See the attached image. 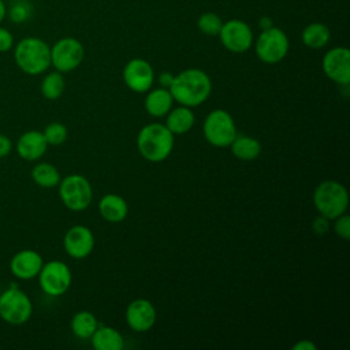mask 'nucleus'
I'll return each instance as SVG.
<instances>
[{
    "instance_id": "obj_11",
    "label": "nucleus",
    "mask_w": 350,
    "mask_h": 350,
    "mask_svg": "<svg viewBox=\"0 0 350 350\" xmlns=\"http://www.w3.org/2000/svg\"><path fill=\"white\" fill-rule=\"evenodd\" d=\"M219 36L224 48L235 53L246 52L253 42L252 29L239 19H231L223 23Z\"/></svg>"
},
{
    "instance_id": "obj_34",
    "label": "nucleus",
    "mask_w": 350,
    "mask_h": 350,
    "mask_svg": "<svg viewBox=\"0 0 350 350\" xmlns=\"http://www.w3.org/2000/svg\"><path fill=\"white\" fill-rule=\"evenodd\" d=\"M316 345L310 340H299L293 346V350H314Z\"/></svg>"
},
{
    "instance_id": "obj_36",
    "label": "nucleus",
    "mask_w": 350,
    "mask_h": 350,
    "mask_svg": "<svg viewBox=\"0 0 350 350\" xmlns=\"http://www.w3.org/2000/svg\"><path fill=\"white\" fill-rule=\"evenodd\" d=\"M272 26V23H271V19L269 18H262L261 21H260V27L264 30V29H268V27H271Z\"/></svg>"
},
{
    "instance_id": "obj_10",
    "label": "nucleus",
    "mask_w": 350,
    "mask_h": 350,
    "mask_svg": "<svg viewBox=\"0 0 350 350\" xmlns=\"http://www.w3.org/2000/svg\"><path fill=\"white\" fill-rule=\"evenodd\" d=\"M83 46L82 44L72 38H60L51 48V64L60 72H68L75 70L83 60Z\"/></svg>"
},
{
    "instance_id": "obj_26",
    "label": "nucleus",
    "mask_w": 350,
    "mask_h": 350,
    "mask_svg": "<svg viewBox=\"0 0 350 350\" xmlns=\"http://www.w3.org/2000/svg\"><path fill=\"white\" fill-rule=\"evenodd\" d=\"M64 86H66V82L62 72L53 71L44 77L41 82V93L48 100H56L63 94Z\"/></svg>"
},
{
    "instance_id": "obj_4",
    "label": "nucleus",
    "mask_w": 350,
    "mask_h": 350,
    "mask_svg": "<svg viewBox=\"0 0 350 350\" xmlns=\"http://www.w3.org/2000/svg\"><path fill=\"white\" fill-rule=\"evenodd\" d=\"M313 204L321 216L328 220L336 219L346 212L349 194L342 183L336 180H324L314 189Z\"/></svg>"
},
{
    "instance_id": "obj_5",
    "label": "nucleus",
    "mask_w": 350,
    "mask_h": 350,
    "mask_svg": "<svg viewBox=\"0 0 350 350\" xmlns=\"http://www.w3.org/2000/svg\"><path fill=\"white\" fill-rule=\"evenodd\" d=\"M33 313V305L25 291L11 284L0 294V317L11 325L25 324Z\"/></svg>"
},
{
    "instance_id": "obj_35",
    "label": "nucleus",
    "mask_w": 350,
    "mask_h": 350,
    "mask_svg": "<svg viewBox=\"0 0 350 350\" xmlns=\"http://www.w3.org/2000/svg\"><path fill=\"white\" fill-rule=\"evenodd\" d=\"M174 75L171 72H161L159 77V82L161 85V88H170V85L172 83Z\"/></svg>"
},
{
    "instance_id": "obj_15",
    "label": "nucleus",
    "mask_w": 350,
    "mask_h": 350,
    "mask_svg": "<svg viewBox=\"0 0 350 350\" xmlns=\"http://www.w3.org/2000/svg\"><path fill=\"white\" fill-rule=\"evenodd\" d=\"M42 264L44 261L38 252L31 249H23L12 256L10 261V271L18 279L30 280L38 276Z\"/></svg>"
},
{
    "instance_id": "obj_6",
    "label": "nucleus",
    "mask_w": 350,
    "mask_h": 350,
    "mask_svg": "<svg viewBox=\"0 0 350 350\" xmlns=\"http://www.w3.org/2000/svg\"><path fill=\"white\" fill-rule=\"evenodd\" d=\"M205 139L217 148L230 146L237 137V127L232 116L224 109H215L208 113L202 126Z\"/></svg>"
},
{
    "instance_id": "obj_30",
    "label": "nucleus",
    "mask_w": 350,
    "mask_h": 350,
    "mask_svg": "<svg viewBox=\"0 0 350 350\" xmlns=\"http://www.w3.org/2000/svg\"><path fill=\"white\" fill-rule=\"evenodd\" d=\"M334 230L336 232V235H339L343 239H349L350 238V216L342 213L340 216H338L335 219V224H334Z\"/></svg>"
},
{
    "instance_id": "obj_27",
    "label": "nucleus",
    "mask_w": 350,
    "mask_h": 350,
    "mask_svg": "<svg viewBox=\"0 0 350 350\" xmlns=\"http://www.w3.org/2000/svg\"><path fill=\"white\" fill-rule=\"evenodd\" d=\"M197 26L201 30V33H204L206 36H219L223 22L219 18V15H216L213 12H205L198 18Z\"/></svg>"
},
{
    "instance_id": "obj_8",
    "label": "nucleus",
    "mask_w": 350,
    "mask_h": 350,
    "mask_svg": "<svg viewBox=\"0 0 350 350\" xmlns=\"http://www.w3.org/2000/svg\"><path fill=\"white\" fill-rule=\"evenodd\" d=\"M288 38L283 30L271 26L264 29L256 41V53L264 63H279L288 52Z\"/></svg>"
},
{
    "instance_id": "obj_12",
    "label": "nucleus",
    "mask_w": 350,
    "mask_h": 350,
    "mask_svg": "<svg viewBox=\"0 0 350 350\" xmlns=\"http://www.w3.org/2000/svg\"><path fill=\"white\" fill-rule=\"evenodd\" d=\"M323 70L325 75L339 85L350 82V51L343 46L329 49L323 57Z\"/></svg>"
},
{
    "instance_id": "obj_14",
    "label": "nucleus",
    "mask_w": 350,
    "mask_h": 350,
    "mask_svg": "<svg viewBox=\"0 0 350 350\" xmlns=\"http://www.w3.org/2000/svg\"><path fill=\"white\" fill-rule=\"evenodd\" d=\"M63 245L70 257L85 258L93 250L94 237L88 227L77 224L67 230Z\"/></svg>"
},
{
    "instance_id": "obj_2",
    "label": "nucleus",
    "mask_w": 350,
    "mask_h": 350,
    "mask_svg": "<svg viewBox=\"0 0 350 350\" xmlns=\"http://www.w3.org/2000/svg\"><path fill=\"white\" fill-rule=\"evenodd\" d=\"M137 148L142 157L157 163L165 160L174 149V134L161 123L142 127L137 137Z\"/></svg>"
},
{
    "instance_id": "obj_32",
    "label": "nucleus",
    "mask_w": 350,
    "mask_h": 350,
    "mask_svg": "<svg viewBox=\"0 0 350 350\" xmlns=\"http://www.w3.org/2000/svg\"><path fill=\"white\" fill-rule=\"evenodd\" d=\"M12 150V141L4 135V134H0V159L8 156Z\"/></svg>"
},
{
    "instance_id": "obj_24",
    "label": "nucleus",
    "mask_w": 350,
    "mask_h": 350,
    "mask_svg": "<svg viewBox=\"0 0 350 350\" xmlns=\"http://www.w3.org/2000/svg\"><path fill=\"white\" fill-rule=\"evenodd\" d=\"M329 29L324 23H310L302 31V42L313 49H319L327 45L329 41Z\"/></svg>"
},
{
    "instance_id": "obj_19",
    "label": "nucleus",
    "mask_w": 350,
    "mask_h": 350,
    "mask_svg": "<svg viewBox=\"0 0 350 350\" xmlns=\"http://www.w3.org/2000/svg\"><path fill=\"white\" fill-rule=\"evenodd\" d=\"M172 103L174 98L170 90L165 88H159L148 93L145 98V109L150 116L161 118L170 112V109L172 108Z\"/></svg>"
},
{
    "instance_id": "obj_20",
    "label": "nucleus",
    "mask_w": 350,
    "mask_h": 350,
    "mask_svg": "<svg viewBox=\"0 0 350 350\" xmlns=\"http://www.w3.org/2000/svg\"><path fill=\"white\" fill-rule=\"evenodd\" d=\"M194 124V113L190 107L180 105L176 108H171L167 116L165 126L174 135H180L187 133Z\"/></svg>"
},
{
    "instance_id": "obj_16",
    "label": "nucleus",
    "mask_w": 350,
    "mask_h": 350,
    "mask_svg": "<svg viewBox=\"0 0 350 350\" xmlns=\"http://www.w3.org/2000/svg\"><path fill=\"white\" fill-rule=\"evenodd\" d=\"M126 321L137 332L149 331L156 323V309L148 299H135L126 309Z\"/></svg>"
},
{
    "instance_id": "obj_37",
    "label": "nucleus",
    "mask_w": 350,
    "mask_h": 350,
    "mask_svg": "<svg viewBox=\"0 0 350 350\" xmlns=\"http://www.w3.org/2000/svg\"><path fill=\"white\" fill-rule=\"evenodd\" d=\"M5 14H7V8H5V4L3 0H0V22L5 18Z\"/></svg>"
},
{
    "instance_id": "obj_33",
    "label": "nucleus",
    "mask_w": 350,
    "mask_h": 350,
    "mask_svg": "<svg viewBox=\"0 0 350 350\" xmlns=\"http://www.w3.org/2000/svg\"><path fill=\"white\" fill-rule=\"evenodd\" d=\"M312 227L316 234H324L328 230V219L324 216H320V217L314 219Z\"/></svg>"
},
{
    "instance_id": "obj_9",
    "label": "nucleus",
    "mask_w": 350,
    "mask_h": 350,
    "mask_svg": "<svg viewBox=\"0 0 350 350\" xmlns=\"http://www.w3.org/2000/svg\"><path fill=\"white\" fill-rule=\"evenodd\" d=\"M71 279L70 268L59 260H52L42 264V268L38 273V283L41 290L51 297L63 295L68 290Z\"/></svg>"
},
{
    "instance_id": "obj_23",
    "label": "nucleus",
    "mask_w": 350,
    "mask_h": 350,
    "mask_svg": "<svg viewBox=\"0 0 350 350\" xmlns=\"http://www.w3.org/2000/svg\"><path fill=\"white\" fill-rule=\"evenodd\" d=\"M31 179L41 187L52 189L59 185L60 172L51 163H38L31 170Z\"/></svg>"
},
{
    "instance_id": "obj_21",
    "label": "nucleus",
    "mask_w": 350,
    "mask_h": 350,
    "mask_svg": "<svg viewBox=\"0 0 350 350\" xmlns=\"http://www.w3.org/2000/svg\"><path fill=\"white\" fill-rule=\"evenodd\" d=\"M92 346L96 350H122L123 336L120 332L112 327H97V329L90 336Z\"/></svg>"
},
{
    "instance_id": "obj_31",
    "label": "nucleus",
    "mask_w": 350,
    "mask_h": 350,
    "mask_svg": "<svg viewBox=\"0 0 350 350\" xmlns=\"http://www.w3.org/2000/svg\"><path fill=\"white\" fill-rule=\"evenodd\" d=\"M14 46V37L12 34L4 29L0 27V52H7Z\"/></svg>"
},
{
    "instance_id": "obj_13",
    "label": "nucleus",
    "mask_w": 350,
    "mask_h": 350,
    "mask_svg": "<svg viewBox=\"0 0 350 350\" xmlns=\"http://www.w3.org/2000/svg\"><path fill=\"white\" fill-rule=\"evenodd\" d=\"M123 79L129 89L135 93H145L150 90L154 72L152 66L144 59H131L123 70Z\"/></svg>"
},
{
    "instance_id": "obj_28",
    "label": "nucleus",
    "mask_w": 350,
    "mask_h": 350,
    "mask_svg": "<svg viewBox=\"0 0 350 350\" xmlns=\"http://www.w3.org/2000/svg\"><path fill=\"white\" fill-rule=\"evenodd\" d=\"M42 134H44L48 145L57 146V145H62L67 139V127L63 123L52 122L45 127Z\"/></svg>"
},
{
    "instance_id": "obj_7",
    "label": "nucleus",
    "mask_w": 350,
    "mask_h": 350,
    "mask_svg": "<svg viewBox=\"0 0 350 350\" xmlns=\"http://www.w3.org/2000/svg\"><path fill=\"white\" fill-rule=\"evenodd\" d=\"M59 196L63 204L71 211L86 209L93 197L90 182L79 174L67 175L59 182Z\"/></svg>"
},
{
    "instance_id": "obj_18",
    "label": "nucleus",
    "mask_w": 350,
    "mask_h": 350,
    "mask_svg": "<svg viewBox=\"0 0 350 350\" xmlns=\"http://www.w3.org/2000/svg\"><path fill=\"white\" fill-rule=\"evenodd\" d=\"M98 211L105 220L111 223H119L126 219L129 208L123 197L109 193L101 197L98 202Z\"/></svg>"
},
{
    "instance_id": "obj_3",
    "label": "nucleus",
    "mask_w": 350,
    "mask_h": 350,
    "mask_svg": "<svg viewBox=\"0 0 350 350\" xmlns=\"http://www.w3.org/2000/svg\"><path fill=\"white\" fill-rule=\"evenodd\" d=\"M14 59L16 66L29 75H38L51 66V48L37 37L22 38L15 49Z\"/></svg>"
},
{
    "instance_id": "obj_1",
    "label": "nucleus",
    "mask_w": 350,
    "mask_h": 350,
    "mask_svg": "<svg viewBox=\"0 0 350 350\" xmlns=\"http://www.w3.org/2000/svg\"><path fill=\"white\" fill-rule=\"evenodd\" d=\"M168 90L175 101L191 108L202 104L209 97L212 82L202 70L187 68L174 75Z\"/></svg>"
},
{
    "instance_id": "obj_29",
    "label": "nucleus",
    "mask_w": 350,
    "mask_h": 350,
    "mask_svg": "<svg viewBox=\"0 0 350 350\" xmlns=\"http://www.w3.org/2000/svg\"><path fill=\"white\" fill-rule=\"evenodd\" d=\"M10 19L14 23H22L25 21H27L31 15V5L29 1L26 0H15L11 4L10 8Z\"/></svg>"
},
{
    "instance_id": "obj_17",
    "label": "nucleus",
    "mask_w": 350,
    "mask_h": 350,
    "mask_svg": "<svg viewBox=\"0 0 350 350\" xmlns=\"http://www.w3.org/2000/svg\"><path fill=\"white\" fill-rule=\"evenodd\" d=\"M46 148H48V144L42 131H37V130L25 131L18 138V142H16L18 154L27 161H34L42 157Z\"/></svg>"
},
{
    "instance_id": "obj_25",
    "label": "nucleus",
    "mask_w": 350,
    "mask_h": 350,
    "mask_svg": "<svg viewBox=\"0 0 350 350\" xmlns=\"http://www.w3.org/2000/svg\"><path fill=\"white\" fill-rule=\"evenodd\" d=\"M97 327H98V323L96 316L88 310L78 312L71 319V329L74 335L82 339L90 338L93 332L97 329Z\"/></svg>"
},
{
    "instance_id": "obj_22",
    "label": "nucleus",
    "mask_w": 350,
    "mask_h": 350,
    "mask_svg": "<svg viewBox=\"0 0 350 350\" xmlns=\"http://www.w3.org/2000/svg\"><path fill=\"white\" fill-rule=\"evenodd\" d=\"M230 146L232 154L241 160H253L261 152V144L256 138L247 135L237 134Z\"/></svg>"
}]
</instances>
